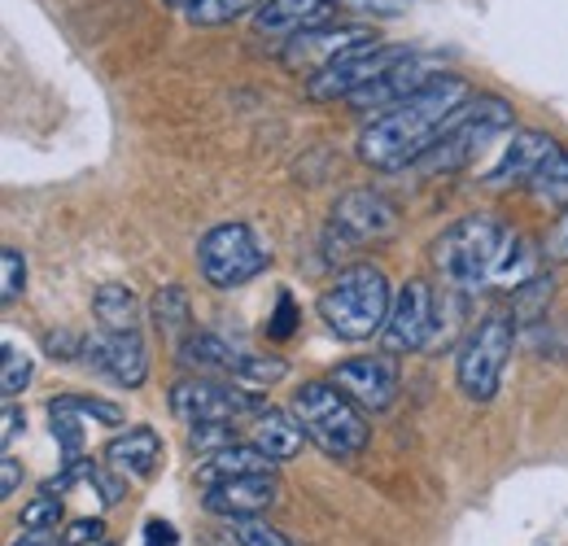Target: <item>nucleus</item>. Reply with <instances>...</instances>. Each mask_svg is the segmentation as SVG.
<instances>
[{"label": "nucleus", "instance_id": "1", "mask_svg": "<svg viewBox=\"0 0 568 546\" xmlns=\"http://www.w3.org/2000/svg\"><path fill=\"white\" fill-rule=\"evenodd\" d=\"M468 97H473V88L459 74L428 79L420 92H412L394 110L376 114L358 132V158L372 171H407V166H416L428 149H433V140L442 136V128L459 114V105Z\"/></svg>", "mask_w": 568, "mask_h": 546}, {"label": "nucleus", "instance_id": "2", "mask_svg": "<svg viewBox=\"0 0 568 546\" xmlns=\"http://www.w3.org/2000/svg\"><path fill=\"white\" fill-rule=\"evenodd\" d=\"M468 293L442 284V293L428 280H407L394 293L389 320L381 342L389 354H437L442 345H450V333L459 324V306Z\"/></svg>", "mask_w": 568, "mask_h": 546}, {"label": "nucleus", "instance_id": "3", "mask_svg": "<svg viewBox=\"0 0 568 546\" xmlns=\"http://www.w3.org/2000/svg\"><path fill=\"white\" fill-rule=\"evenodd\" d=\"M507 236H511V228H503L495 214H468L433 241L428 259L442 275V284L473 297L481 289H495V272L503 250H507Z\"/></svg>", "mask_w": 568, "mask_h": 546}, {"label": "nucleus", "instance_id": "4", "mask_svg": "<svg viewBox=\"0 0 568 546\" xmlns=\"http://www.w3.org/2000/svg\"><path fill=\"white\" fill-rule=\"evenodd\" d=\"M320 320L328 324V333H337L342 342H367L376 333H385L394 293H389V275L372 263H355L346 272L333 275V284L320 293Z\"/></svg>", "mask_w": 568, "mask_h": 546}, {"label": "nucleus", "instance_id": "5", "mask_svg": "<svg viewBox=\"0 0 568 546\" xmlns=\"http://www.w3.org/2000/svg\"><path fill=\"white\" fill-rule=\"evenodd\" d=\"M293 415L306 428V437L333 455V459H355L372 442V424L367 411L358 407L346 390H337L333 381H306L293 394Z\"/></svg>", "mask_w": 568, "mask_h": 546}, {"label": "nucleus", "instance_id": "6", "mask_svg": "<svg viewBox=\"0 0 568 546\" xmlns=\"http://www.w3.org/2000/svg\"><path fill=\"white\" fill-rule=\"evenodd\" d=\"M511 123H516V114H511V105L503 101V97H468L464 105H459V114L442 128V136L433 140V149H428L425 158L416 162V171H428V175H446V171H464L486 144L503 132H511Z\"/></svg>", "mask_w": 568, "mask_h": 546}, {"label": "nucleus", "instance_id": "7", "mask_svg": "<svg viewBox=\"0 0 568 546\" xmlns=\"http://www.w3.org/2000/svg\"><path fill=\"white\" fill-rule=\"evenodd\" d=\"M516 315L495 311L486 315L468 337L459 345V358H455V381L459 390L473 398V403H490L503 385V372H507V358L516 350Z\"/></svg>", "mask_w": 568, "mask_h": 546}, {"label": "nucleus", "instance_id": "8", "mask_svg": "<svg viewBox=\"0 0 568 546\" xmlns=\"http://www.w3.org/2000/svg\"><path fill=\"white\" fill-rule=\"evenodd\" d=\"M272 254L250 223H219L197 241V272L211 289H245L267 272Z\"/></svg>", "mask_w": 568, "mask_h": 546}, {"label": "nucleus", "instance_id": "9", "mask_svg": "<svg viewBox=\"0 0 568 546\" xmlns=\"http://www.w3.org/2000/svg\"><path fill=\"white\" fill-rule=\"evenodd\" d=\"M166 403H171V415L184 419L189 428L193 424H236L241 415H254V411L263 407L258 394H250L241 385H223L214 376H184V381H175Z\"/></svg>", "mask_w": 568, "mask_h": 546}, {"label": "nucleus", "instance_id": "10", "mask_svg": "<svg viewBox=\"0 0 568 546\" xmlns=\"http://www.w3.org/2000/svg\"><path fill=\"white\" fill-rule=\"evenodd\" d=\"M412 49H403V44H363L355 53H346V58H337L333 67H324L320 74H311L306 79V97L311 101H351L358 88H367L372 79H381L389 67H398L403 58H407Z\"/></svg>", "mask_w": 568, "mask_h": 546}, {"label": "nucleus", "instance_id": "11", "mask_svg": "<svg viewBox=\"0 0 568 546\" xmlns=\"http://www.w3.org/2000/svg\"><path fill=\"white\" fill-rule=\"evenodd\" d=\"M398 232V210L385 193L376 189H351L333 205V223H328V241H342L337 250H355V245H376L385 236Z\"/></svg>", "mask_w": 568, "mask_h": 546}, {"label": "nucleus", "instance_id": "12", "mask_svg": "<svg viewBox=\"0 0 568 546\" xmlns=\"http://www.w3.org/2000/svg\"><path fill=\"white\" fill-rule=\"evenodd\" d=\"M328 381L337 390H346L367 415H376V411H389V403L398 398L403 372H398V354L381 350V354H358V358L337 363Z\"/></svg>", "mask_w": 568, "mask_h": 546}, {"label": "nucleus", "instance_id": "13", "mask_svg": "<svg viewBox=\"0 0 568 546\" xmlns=\"http://www.w3.org/2000/svg\"><path fill=\"white\" fill-rule=\"evenodd\" d=\"M363 44H372V36L363 27H306L293 40H284L281 58L284 67H293L297 74H320L324 67H333L337 58L355 53Z\"/></svg>", "mask_w": 568, "mask_h": 546}, {"label": "nucleus", "instance_id": "14", "mask_svg": "<svg viewBox=\"0 0 568 546\" xmlns=\"http://www.w3.org/2000/svg\"><path fill=\"white\" fill-rule=\"evenodd\" d=\"M556 153H560V144L547 132H511L507 144H503V153H498V162L481 175V184L495 189V193H503V189H529L538 180V171Z\"/></svg>", "mask_w": 568, "mask_h": 546}, {"label": "nucleus", "instance_id": "15", "mask_svg": "<svg viewBox=\"0 0 568 546\" xmlns=\"http://www.w3.org/2000/svg\"><path fill=\"white\" fill-rule=\"evenodd\" d=\"M83 358H88V367L114 376L128 390H141L149 376V350H144L141 328H123V333L97 328V337H88L83 345Z\"/></svg>", "mask_w": 568, "mask_h": 546}, {"label": "nucleus", "instance_id": "16", "mask_svg": "<svg viewBox=\"0 0 568 546\" xmlns=\"http://www.w3.org/2000/svg\"><path fill=\"white\" fill-rule=\"evenodd\" d=\"M442 70H437V62H428V58H420V53H407L398 67H389L381 79H372L367 88H358L355 97L346 101L351 110H358V114H385V110H394L398 101H407L412 92H420L428 79H437Z\"/></svg>", "mask_w": 568, "mask_h": 546}, {"label": "nucleus", "instance_id": "17", "mask_svg": "<svg viewBox=\"0 0 568 546\" xmlns=\"http://www.w3.org/2000/svg\"><path fill=\"white\" fill-rule=\"evenodd\" d=\"M276 498H281L276 473H250V477H232L211 485L202 503H206V512L232 520V516H263Z\"/></svg>", "mask_w": 568, "mask_h": 546}, {"label": "nucleus", "instance_id": "18", "mask_svg": "<svg viewBox=\"0 0 568 546\" xmlns=\"http://www.w3.org/2000/svg\"><path fill=\"white\" fill-rule=\"evenodd\" d=\"M337 0H263L254 9V36L263 40H293L306 27H320Z\"/></svg>", "mask_w": 568, "mask_h": 546}, {"label": "nucleus", "instance_id": "19", "mask_svg": "<svg viewBox=\"0 0 568 546\" xmlns=\"http://www.w3.org/2000/svg\"><path fill=\"white\" fill-rule=\"evenodd\" d=\"M302 437H306V428L297 424L293 407L284 411V407L263 403V407L250 415V442H254L272 464H288V459H297Z\"/></svg>", "mask_w": 568, "mask_h": 546}, {"label": "nucleus", "instance_id": "20", "mask_svg": "<svg viewBox=\"0 0 568 546\" xmlns=\"http://www.w3.org/2000/svg\"><path fill=\"white\" fill-rule=\"evenodd\" d=\"M105 464L114 473H123L128 481H144L158 473L162 464V437L149 428V424H136L128 433H119L110 446H105Z\"/></svg>", "mask_w": 568, "mask_h": 546}, {"label": "nucleus", "instance_id": "21", "mask_svg": "<svg viewBox=\"0 0 568 546\" xmlns=\"http://www.w3.org/2000/svg\"><path fill=\"white\" fill-rule=\"evenodd\" d=\"M276 464L254 446V442H232V446H223V451H214L206 455L202 464H197V481L211 489L219 481H232V477H250V473H272Z\"/></svg>", "mask_w": 568, "mask_h": 546}, {"label": "nucleus", "instance_id": "22", "mask_svg": "<svg viewBox=\"0 0 568 546\" xmlns=\"http://www.w3.org/2000/svg\"><path fill=\"white\" fill-rule=\"evenodd\" d=\"M180 354V363L184 367H193L197 376H232V367H236V358H241V350L236 345H227L223 337H214V333H189L184 342L175 345Z\"/></svg>", "mask_w": 568, "mask_h": 546}, {"label": "nucleus", "instance_id": "23", "mask_svg": "<svg viewBox=\"0 0 568 546\" xmlns=\"http://www.w3.org/2000/svg\"><path fill=\"white\" fill-rule=\"evenodd\" d=\"M149 320L158 324V333L171 345H180L193 333V306H189V293L180 284H162L153 297H149Z\"/></svg>", "mask_w": 568, "mask_h": 546}, {"label": "nucleus", "instance_id": "24", "mask_svg": "<svg viewBox=\"0 0 568 546\" xmlns=\"http://www.w3.org/2000/svg\"><path fill=\"white\" fill-rule=\"evenodd\" d=\"M92 315H97V328H110V333H123V328H141V302L128 284L119 280H105L92 297Z\"/></svg>", "mask_w": 568, "mask_h": 546}, {"label": "nucleus", "instance_id": "25", "mask_svg": "<svg viewBox=\"0 0 568 546\" xmlns=\"http://www.w3.org/2000/svg\"><path fill=\"white\" fill-rule=\"evenodd\" d=\"M284 376H288V363L281 354H267V350H241V358L232 367V381L250 394H263V390L281 385Z\"/></svg>", "mask_w": 568, "mask_h": 546}, {"label": "nucleus", "instance_id": "26", "mask_svg": "<svg viewBox=\"0 0 568 546\" xmlns=\"http://www.w3.org/2000/svg\"><path fill=\"white\" fill-rule=\"evenodd\" d=\"M551 275H534L529 284H520L516 293H511V315H516V324H529V320H542L547 315V306H551Z\"/></svg>", "mask_w": 568, "mask_h": 546}, {"label": "nucleus", "instance_id": "27", "mask_svg": "<svg viewBox=\"0 0 568 546\" xmlns=\"http://www.w3.org/2000/svg\"><path fill=\"white\" fill-rule=\"evenodd\" d=\"M227 534H232L236 546H293L281 529L267 525L263 516H232V520H227Z\"/></svg>", "mask_w": 568, "mask_h": 546}, {"label": "nucleus", "instance_id": "28", "mask_svg": "<svg viewBox=\"0 0 568 546\" xmlns=\"http://www.w3.org/2000/svg\"><path fill=\"white\" fill-rule=\"evenodd\" d=\"M49 407H62V411H74V415H83V419H97V424H105V428H119L123 424V411L114 407V403H101V398H79V394H58Z\"/></svg>", "mask_w": 568, "mask_h": 546}, {"label": "nucleus", "instance_id": "29", "mask_svg": "<svg viewBox=\"0 0 568 546\" xmlns=\"http://www.w3.org/2000/svg\"><path fill=\"white\" fill-rule=\"evenodd\" d=\"M263 0H197L193 9H189V18L197 22V27H219V22H232V18H241V13H250V9H258Z\"/></svg>", "mask_w": 568, "mask_h": 546}, {"label": "nucleus", "instance_id": "30", "mask_svg": "<svg viewBox=\"0 0 568 546\" xmlns=\"http://www.w3.org/2000/svg\"><path fill=\"white\" fill-rule=\"evenodd\" d=\"M18 525H22V529H31V534H40V529H53V525H62V498L44 489L40 498H31V503L22 507Z\"/></svg>", "mask_w": 568, "mask_h": 546}, {"label": "nucleus", "instance_id": "31", "mask_svg": "<svg viewBox=\"0 0 568 546\" xmlns=\"http://www.w3.org/2000/svg\"><path fill=\"white\" fill-rule=\"evenodd\" d=\"M27 381H31V358L13 342H4V367H0V390H4V398H13L18 390H27Z\"/></svg>", "mask_w": 568, "mask_h": 546}, {"label": "nucleus", "instance_id": "32", "mask_svg": "<svg viewBox=\"0 0 568 546\" xmlns=\"http://www.w3.org/2000/svg\"><path fill=\"white\" fill-rule=\"evenodd\" d=\"M22 289H27V259L13 245H4L0 250V297L4 302H18Z\"/></svg>", "mask_w": 568, "mask_h": 546}, {"label": "nucleus", "instance_id": "33", "mask_svg": "<svg viewBox=\"0 0 568 546\" xmlns=\"http://www.w3.org/2000/svg\"><path fill=\"white\" fill-rule=\"evenodd\" d=\"M189 442H193V451L206 459V455H214V451H223V446L236 442V424H193Z\"/></svg>", "mask_w": 568, "mask_h": 546}, {"label": "nucleus", "instance_id": "34", "mask_svg": "<svg viewBox=\"0 0 568 546\" xmlns=\"http://www.w3.org/2000/svg\"><path fill=\"white\" fill-rule=\"evenodd\" d=\"M105 543V525L101 520H74L62 529V546H101Z\"/></svg>", "mask_w": 568, "mask_h": 546}, {"label": "nucleus", "instance_id": "35", "mask_svg": "<svg viewBox=\"0 0 568 546\" xmlns=\"http://www.w3.org/2000/svg\"><path fill=\"white\" fill-rule=\"evenodd\" d=\"M542 254H547L551 263H568V210L556 214V223H551V232H547V241H542Z\"/></svg>", "mask_w": 568, "mask_h": 546}, {"label": "nucleus", "instance_id": "36", "mask_svg": "<svg viewBox=\"0 0 568 546\" xmlns=\"http://www.w3.org/2000/svg\"><path fill=\"white\" fill-rule=\"evenodd\" d=\"M297 328V311H293V297L281 293V302H276V320L267 324V337L272 342H288V333Z\"/></svg>", "mask_w": 568, "mask_h": 546}, {"label": "nucleus", "instance_id": "37", "mask_svg": "<svg viewBox=\"0 0 568 546\" xmlns=\"http://www.w3.org/2000/svg\"><path fill=\"white\" fill-rule=\"evenodd\" d=\"M44 345H49V354H53V358H74V354H79L88 342H79L74 333H49V337H44Z\"/></svg>", "mask_w": 568, "mask_h": 546}, {"label": "nucleus", "instance_id": "38", "mask_svg": "<svg viewBox=\"0 0 568 546\" xmlns=\"http://www.w3.org/2000/svg\"><path fill=\"white\" fill-rule=\"evenodd\" d=\"M18 485H22V468H18L13 455H4V459H0V498L18 494Z\"/></svg>", "mask_w": 568, "mask_h": 546}, {"label": "nucleus", "instance_id": "39", "mask_svg": "<svg viewBox=\"0 0 568 546\" xmlns=\"http://www.w3.org/2000/svg\"><path fill=\"white\" fill-rule=\"evenodd\" d=\"M144 543L149 546H175L180 543V534H175L166 520H149V525H144Z\"/></svg>", "mask_w": 568, "mask_h": 546}, {"label": "nucleus", "instance_id": "40", "mask_svg": "<svg viewBox=\"0 0 568 546\" xmlns=\"http://www.w3.org/2000/svg\"><path fill=\"white\" fill-rule=\"evenodd\" d=\"M351 9H367V13H403L412 0H342Z\"/></svg>", "mask_w": 568, "mask_h": 546}, {"label": "nucleus", "instance_id": "41", "mask_svg": "<svg viewBox=\"0 0 568 546\" xmlns=\"http://www.w3.org/2000/svg\"><path fill=\"white\" fill-rule=\"evenodd\" d=\"M18 424H22V411H18L13 398H4V433H0V446H4V451H9L13 437H18Z\"/></svg>", "mask_w": 568, "mask_h": 546}, {"label": "nucleus", "instance_id": "42", "mask_svg": "<svg viewBox=\"0 0 568 546\" xmlns=\"http://www.w3.org/2000/svg\"><path fill=\"white\" fill-rule=\"evenodd\" d=\"M166 4H171V9H193L197 0H166Z\"/></svg>", "mask_w": 568, "mask_h": 546}, {"label": "nucleus", "instance_id": "43", "mask_svg": "<svg viewBox=\"0 0 568 546\" xmlns=\"http://www.w3.org/2000/svg\"><path fill=\"white\" fill-rule=\"evenodd\" d=\"M13 546H44V543H36V538H22V543H13Z\"/></svg>", "mask_w": 568, "mask_h": 546}, {"label": "nucleus", "instance_id": "44", "mask_svg": "<svg viewBox=\"0 0 568 546\" xmlns=\"http://www.w3.org/2000/svg\"><path fill=\"white\" fill-rule=\"evenodd\" d=\"M101 546H114V543H101Z\"/></svg>", "mask_w": 568, "mask_h": 546}]
</instances>
